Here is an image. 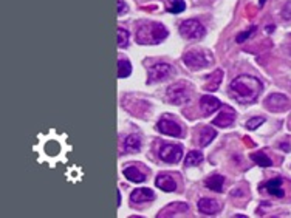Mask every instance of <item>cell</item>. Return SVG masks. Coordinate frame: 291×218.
I'll return each instance as SVG.
<instances>
[{
	"label": "cell",
	"mask_w": 291,
	"mask_h": 218,
	"mask_svg": "<svg viewBox=\"0 0 291 218\" xmlns=\"http://www.w3.org/2000/svg\"><path fill=\"white\" fill-rule=\"evenodd\" d=\"M251 160H253L256 164H259L260 167H270V166H273V161L268 157H266V153H263V152L251 153Z\"/></svg>",
	"instance_id": "cell-23"
},
{
	"label": "cell",
	"mask_w": 291,
	"mask_h": 218,
	"mask_svg": "<svg viewBox=\"0 0 291 218\" xmlns=\"http://www.w3.org/2000/svg\"><path fill=\"white\" fill-rule=\"evenodd\" d=\"M155 186L164 192H175L177 190V183L174 181V178L169 176V175H160L155 180Z\"/></svg>",
	"instance_id": "cell-15"
},
{
	"label": "cell",
	"mask_w": 291,
	"mask_h": 218,
	"mask_svg": "<svg viewBox=\"0 0 291 218\" xmlns=\"http://www.w3.org/2000/svg\"><path fill=\"white\" fill-rule=\"evenodd\" d=\"M180 34H182L187 41H200L206 34V29L199 20L187 19L180 25Z\"/></svg>",
	"instance_id": "cell-4"
},
{
	"label": "cell",
	"mask_w": 291,
	"mask_h": 218,
	"mask_svg": "<svg viewBox=\"0 0 291 218\" xmlns=\"http://www.w3.org/2000/svg\"><path fill=\"white\" fill-rule=\"evenodd\" d=\"M153 200H155L153 190L147 189V188L135 189V190L130 193L132 204H144V203H149V201H153Z\"/></svg>",
	"instance_id": "cell-11"
},
{
	"label": "cell",
	"mask_w": 291,
	"mask_h": 218,
	"mask_svg": "<svg viewBox=\"0 0 291 218\" xmlns=\"http://www.w3.org/2000/svg\"><path fill=\"white\" fill-rule=\"evenodd\" d=\"M169 36V31L158 22H149L143 25L137 33V42L141 45H155L160 44Z\"/></svg>",
	"instance_id": "cell-2"
},
{
	"label": "cell",
	"mask_w": 291,
	"mask_h": 218,
	"mask_svg": "<svg viewBox=\"0 0 291 218\" xmlns=\"http://www.w3.org/2000/svg\"><path fill=\"white\" fill-rule=\"evenodd\" d=\"M201 161H203V155H201V152L192 150V152H189V153L186 155V158H184V166H187V167L199 166Z\"/></svg>",
	"instance_id": "cell-22"
},
{
	"label": "cell",
	"mask_w": 291,
	"mask_h": 218,
	"mask_svg": "<svg viewBox=\"0 0 291 218\" xmlns=\"http://www.w3.org/2000/svg\"><path fill=\"white\" fill-rule=\"evenodd\" d=\"M253 33H254V27H251L248 31H243V33H240V34L237 36V42H239V44L245 42L246 39H249V37H251V34H253Z\"/></svg>",
	"instance_id": "cell-29"
},
{
	"label": "cell",
	"mask_w": 291,
	"mask_h": 218,
	"mask_svg": "<svg viewBox=\"0 0 291 218\" xmlns=\"http://www.w3.org/2000/svg\"><path fill=\"white\" fill-rule=\"evenodd\" d=\"M263 122H265V118H262V116H254V118L246 121V129L248 130H256L257 127H260Z\"/></svg>",
	"instance_id": "cell-27"
},
{
	"label": "cell",
	"mask_w": 291,
	"mask_h": 218,
	"mask_svg": "<svg viewBox=\"0 0 291 218\" xmlns=\"http://www.w3.org/2000/svg\"><path fill=\"white\" fill-rule=\"evenodd\" d=\"M124 13H127V5H125L123 0H118V14L123 15Z\"/></svg>",
	"instance_id": "cell-30"
},
{
	"label": "cell",
	"mask_w": 291,
	"mask_h": 218,
	"mask_svg": "<svg viewBox=\"0 0 291 218\" xmlns=\"http://www.w3.org/2000/svg\"><path fill=\"white\" fill-rule=\"evenodd\" d=\"M263 188L268 190V193L271 195L277 197V198H282L284 197V189H282V178H274V180H270L268 183H265Z\"/></svg>",
	"instance_id": "cell-17"
},
{
	"label": "cell",
	"mask_w": 291,
	"mask_h": 218,
	"mask_svg": "<svg viewBox=\"0 0 291 218\" xmlns=\"http://www.w3.org/2000/svg\"><path fill=\"white\" fill-rule=\"evenodd\" d=\"M220 82H222V72L217 70V72H214L209 76V84L204 85V88L209 90V91H215L218 88Z\"/></svg>",
	"instance_id": "cell-24"
},
{
	"label": "cell",
	"mask_w": 291,
	"mask_h": 218,
	"mask_svg": "<svg viewBox=\"0 0 291 218\" xmlns=\"http://www.w3.org/2000/svg\"><path fill=\"white\" fill-rule=\"evenodd\" d=\"M187 211H189V206H187L186 203H183V201H175V203H172V204L164 207L163 211L158 214V218L160 217H175L178 214H184Z\"/></svg>",
	"instance_id": "cell-14"
},
{
	"label": "cell",
	"mask_w": 291,
	"mask_h": 218,
	"mask_svg": "<svg viewBox=\"0 0 291 218\" xmlns=\"http://www.w3.org/2000/svg\"><path fill=\"white\" fill-rule=\"evenodd\" d=\"M156 129H158L163 135H168V136H175V138L183 136L182 127H180L178 124L172 119H166V118L160 119L158 124H156Z\"/></svg>",
	"instance_id": "cell-9"
},
{
	"label": "cell",
	"mask_w": 291,
	"mask_h": 218,
	"mask_svg": "<svg viewBox=\"0 0 291 218\" xmlns=\"http://www.w3.org/2000/svg\"><path fill=\"white\" fill-rule=\"evenodd\" d=\"M220 209H222V206L214 198H201L199 201V211L203 215H215Z\"/></svg>",
	"instance_id": "cell-13"
},
{
	"label": "cell",
	"mask_w": 291,
	"mask_h": 218,
	"mask_svg": "<svg viewBox=\"0 0 291 218\" xmlns=\"http://www.w3.org/2000/svg\"><path fill=\"white\" fill-rule=\"evenodd\" d=\"M129 44V31L124 28H118V46L120 48H125Z\"/></svg>",
	"instance_id": "cell-26"
},
{
	"label": "cell",
	"mask_w": 291,
	"mask_h": 218,
	"mask_svg": "<svg viewBox=\"0 0 291 218\" xmlns=\"http://www.w3.org/2000/svg\"><path fill=\"white\" fill-rule=\"evenodd\" d=\"M282 19L285 22H291V2H287L282 10Z\"/></svg>",
	"instance_id": "cell-28"
},
{
	"label": "cell",
	"mask_w": 291,
	"mask_h": 218,
	"mask_svg": "<svg viewBox=\"0 0 291 218\" xmlns=\"http://www.w3.org/2000/svg\"><path fill=\"white\" fill-rule=\"evenodd\" d=\"M149 73V84H155V82H161V81H166L168 77L174 73V68H172L169 64H156L149 67L147 70Z\"/></svg>",
	"instance_id": "cell-7"
},
{
	"label": "cell",
	"mask_w": 291,
	"mask_h": 218,
	"mask_svg": "<svg viewBox=\"0 0 291 218\" xmlns=\"http://www.w3.org/2000/svg\"><path fill=\"white\" fill-rule=\"evenodd\" d=\"M120 204H121V192L118 190V206H120Z\"/></svg>",
	"instance_id": "cell-32"
},
{
	"label": "cell",
	"mask_w": 291,
	"mask_h": 218,
	"mask_svg": "<svg viewBox=\"0 0 291 218\" xmlns=\"http://www.w3.org/2000/svg\"><path fill=\"white\" fill-rule=\"evenodd\" d=\"M232 98L240 104H253L259 99L263 90V84L254 76L242 74L230 84Z\"/></svg>",
	"instance_id": "cell-1"
},
{
	"label": "cell",
	"mask_w": 291,
	"mask_h": 218,
	"mask_svg": "<svg viewBox=\"0 0 291 218\" xmlns=\"http://www.w3.org/2000/svg\"><path fill=\"white\" fill-rule=\"evenodd\" d=\"M280 149H287V150H290L291 147H290L288 144H280Z\"/></svg>",
	"instance_id": "cell-31"
},
{
	"label": "cell",
	"mask_w": 291,
	"mask_h": 218,
	"mask_svg": "<svg viewBox=\"0 0 291 218\" xmlns=\"http://www.w3.org/2000/svg\"><path fill=\"white\" fill-rule=\"evenodd\" d=\"M124 176L127 178L129 181L132 183H144L146 181V175L141 172V170L135 166H130V167H125L124 169Z\"/></svg>",
	"instance_id": "cell-16"
},
{
	"label": "cell",
	"mask_w": 291,
	"mask_h": 218,
	"mask_svg": "<svg viewBox=\"0 0 291 218\" xmlns=\"http://www.w3.org/2000/svg\"><path fill=\"white\" fill-rule=\"evenodd\" d=\"M191 98V93H189V88H187L186 84H174L170 85L166 91V99L169 104H174V105H182L184 102H187Z\"/></svg>",
	"instance_id": "cell-5"
},
{
	"label": "cell",
	"mask_w": 291,
	"mask_h": 218,
	"mask_svg": "<svg viewBox=\"0 0 291 218\" xmlns=\"http://www.w3.org/2000/svg\"><path fill=\"white\" fill-rule=\"evenodd\" d=\"M182 157H183V149L178 144H166L160 150V158L164 162H169V164H175V162L182 160Z\"/></svg>",
	"instance_id": "cell-8"
},
{
	"label": "cell",
	"mask_w": 291,
	"mask_h": 218,
	"mask_svg": "<svg viewBox=\"0 0 291 218\" xmlns=\"http://www.w3.org/2000/svg\"><path fill=\"white\" fill-rule=\"evenodd\" d=\"M183 62L191 72H200V70L214 64V56L208 50H189L184 53Z\"/></svg>",
	"instance_id": "cell-3"
},
{
	"label": "cell",
	"mask_w": 291,
	"mask_h": 218,
	"mask_svg": "<svg viewBox=\"0 0 291 218\" xmlns=\"http://www.w3.org/2000/svg\"><path fill=\"white\" fill-rule=\"evenodd\" d=\"M166 8L172 14H180L186 10V3H184V0H169L166 3Z\"/></svg>",
	"instance_id": "cell-25"
},
{
	"label": "cell",
	"mask_w": 291,
	"mask_h": 218,
	"mask_svg": "<svg viewBox=\"0 0 291 218\" xmlns=\"http://www.w3.org/2000/svg\"><path fill=\"white\" fill-rule=\"evenodd\" d=\"M234 121H235V112L232 110L230 105H223L222 112H220V115L217 116L214 121H212V124H214V126L226 129V127H231L234 124Z\"/></svg>",
	"instance_id": "cell-10"
},
{
	"label": "cell",
	"mask_w": 291,
	"mask_h": 218,
	"mask_svg": "<svg viewBox=\"0 0 291 218\" xmlns=\"http://www.w3.org/2000/svg\"><path fill=\"white\" fill-rule=\"evenodd\" d=\"M220 107H222V102H220L217 98L211 96V95H204L200 99V108H201V112H203L204 116L212 115L214 112H217Z\"/></svg>",
	"instance_id": "cell-12"
},
{
	"label": "cell",
	"mask_w": 291,
	"mask_h": 218,
	"mask_svg": "<svg viewBox=\"0 0 291 218\" xmlns=\"http://www.w3.org/2000/svg\"><path fill=\"white\" fill-rule=\"evenodd\" d=\"M123 147H124L125 153H137V152H139L141 150V139H139V136H137V135L127 136L124 139Z\"/></svg>",
	"instance_id": "cell-18"
},
{
	"label": "cell",
	"mask_w": 291,
	"mask_h": 218,
	"mask_svg": "<svg viewBox=\"0 0 291 218\" xmlns=\"http://www.w3.org/2000/svg\"><path fill=\"white\" fill-rule=\"evenodd\" d=\"M217 136V131L212 129V127H208L204 126L200 129V133H199V143L201 147H206L212 143V139Z\"/></svg>",
	"instance_id": "cell-19"
},
{
	"label": "cell",
	"mask_w": 291,
	"mask_h": 218,
	"mask_svg": "<svg viewBox=\"0 0 291 218\" xmlns=\"http://www.w3.org/2000/svg\"><path fill=\"white\" fill-rule=\"evenodd\" d=\"M223 184H225V176H222V175H212L204 181V186H206L208 189L218 192V193L223 190Z\"/></svg>",
	"instance_id": "cell-20"
},
{
	"label": "cell",
	"mask_w": 291,
	"mask_h": 218,
	"mask_svg": "<svg viewBox=\"0 0 291 218\" xmlns=\"http://www.w3.org/2000/svg\"><path fill=\"white\" fill-rule=\"evenodd\" d=\"M132 73V65L127 59H120L118 60V77L124 79V77H129Z\"/></svg>",
	"instance_id": "cell-21"
},
{
	"label": "cell",
	"mask_w": 291,
	"mask_h": 218,
	"mask_svg": "<svg viewBox=\"0 0 291 218\" xmlns=\"http://www.w3.org/2000/svg\"><path fill=\"white\" fill-rule=\"evenodd\" d=\"M274 29V27L273 25H270V27H266V31H268V33H271V31Z\"/></svg>",
	"instance_id": "cell-33"
},
{
	"label": "cell",
	"mask_w": 291,
	"mask_h": 218,
	"mask_svg": "<svg viewBox=\"0 0 291 218\" xmlns=\"http://www.w3.org/2000/svg\"><path fill=\"white\" fill-rule=\"evenodd\" d=\"M291 102L285 95H280V93H273V95L266 96L265 99V108L274 113H280V112H287L290 110Z\"/></svg>",
	"instance_id": "cell-6"
}]
</instances>
